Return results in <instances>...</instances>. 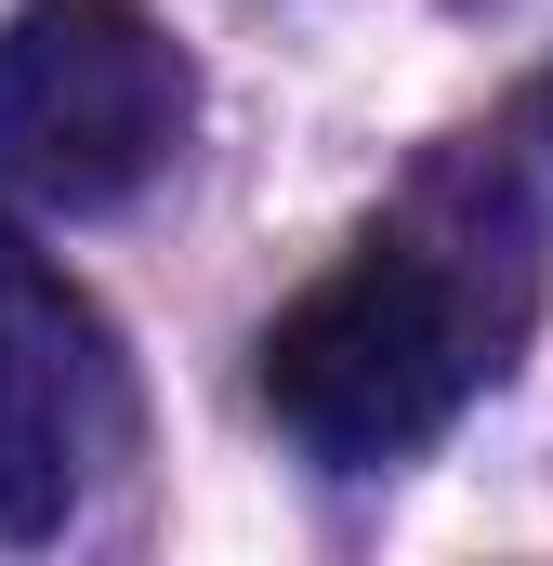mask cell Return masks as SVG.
Wrapping results in <instances>:
<instances>
[{
	"instance_id": "obj_3",
	"label": "cell",
	"mask_w": 553,
	"mask_h": 566,
	"mask_svg": "<svg viewBox=\"0 0 553 566\" xmlns=\"http://www.w3.org/2000/svg\"><path fill=\"white\" fill-rule=\"evenodd\" d=\"M80 396H93L80 303L0 238V527L13 541L66 527V501H80V448H93Z\"/></svg>"
},
{
	"instance_id": "obj_2",
	"label": "cell",
	"mask_w": 553,
	"mask_h": 566,
	"mask_svg": "<svg viewBox=\"0 0 553 566\" xmlns=\"http://www.w3.org/2000/svg\"><path fill=\"white\" fill-rule=\"evenodd\" d=\"M185 106L198 80L145 0H27L0 27V158L66 211H119L133 185H158Z\"/></svg>"
},
{
	"instance_id": "obj_1",
	"label": "cell",
	"mask_w": 553,
	"mask_h": 566,
	"mask_svg": "<svg viewBox=\"0 0 553 566\" xmlns=\"http://www.w3.org/2000/svg\"><path fill=\"white\" fill-rule=\"evenodd\" d=\"M501 329L514 316H488L474 277L435 264L409 224H396V238H369L356 264H330L264 329V409L316 461H396V448H421V434L501 369Z\"/></svg>"
},
{
	"instance_id": "obj_4",
	"label": "cell",
	"mask_w": 553,
	"mask_h": 566,
	"mask_svg": "<svg viewBox=\"0 0 553 566\" xmlns=\"http://www.w3.org/2000/svg\"><path fill=\"white\" fill-rule=\"evenodd\" d=\"M541 119H553V93H541Z\"/></svg>"
}]
</instances>
